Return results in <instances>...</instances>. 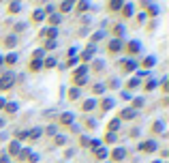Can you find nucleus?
Wrapping results in <instances>:
<instances>
[{
  "label": "nucleus",
  "instance_id": "1",
  "mask_svg": "<svg viewBox=\"0 0 169 163\" xmlns=\"http://www.w3.org/2000/svg\"><path fill=\"white\" fill-rule=\"evenodd\" d=\"M139 150L141 153H156L159 150V144H156V140H148V142H141L139 144Z\"/></svg>",
  "mask_w": 169,
  "mask_h": 163
},
{
  "label": "nucleus",
  "instance_id": "2",
  "mask_svg": "<svg viewBox=\"0 0 169 163\" xmlns=\"http://www.w3.org/2000/svg\"><path fill=\"white\" fill-rule=\"evenodd\" d=\"M11 86H13V75L11 73H4L0 77V90H9Z\"/></svg>",
  "mask_w": 169,
  "mask_h": 163
},
{
  "label": "nucleus",
  "instance_id": "3",
  "mask_svg": "<svg viewBox=\"0 0 169 163\" xmlns=\"http://www.w3.org/2000/svg\"><path fill=\"white\" fill-rule=\"evenodd\" d=\"M139 49H141V43L139 41H131L127 47V52L131 54V56H135V54H139Z\"/></svg>",
  "mask_w": 169,
  "mask_h": 163
},
{
  "label": "nucleus",
  "instance_id": "4",
  "mask_svg": "<svg viewBox=\"0 0 169 163\" xmlns=\"http://www.w3.org/2000/svg\"><path fill=\"white\" fill-rule=\"evenodd\" d=\"M152 133H156V135H163V133H165V124H163V120H154L152 122Z\"/></svg>",
  "mask_w": 169,
  "mask_h": 163
},
{
  "label": "nucleus",
  "instance_id": "5",
  "mask_svg": "<svg viewBox=\"0 0 169 163\" xmlns=\"http://www.w3.org/2000/svg\"><path fill=\"white\" fill-rule=\"evenodd\" d=\"M120 49H122V41L120 39H111L109 41V52H111V54H116V52H120Z\"/></svg>",
  "mask_w": 169,
  "mask_h": 163
},
{
  "label": "nucleus",
  "instance_id": "6",
  "mask_svg": "<svg viewBox=\"0 0 169 163\" xmlns=\"http://www.w3.org/2000/svg\"><path fill=\"white\" fill-rule=\"evenodd\" d=\"M124 157H127L124 148H114V153H111V159H114V161H122Z\"/></svg>",
  "mask_w": 169,
  "mask_h": 163
},
{
  "label": "nucleus",
  "instance_id": "7",
  "mask_svg": "<svg viewBox=\"0 0 169 163\" xmlns=\"http://www.w3.org/2000/svg\"><path fill=\"white\" fill-rule=\"evenodd\" d=\"M43 133V129H39V127H34V129H30L28 131V137H30V142H34V140H39Z\"/></svg>",
  "mask_w": 169,
  "mask_h": 163
},
{
  "label": "nucleus",
  "instance_id": "8",
  "mask_svg": "<svg viewBox=\"0 0 169 163\" xmlns=\"http://www.w3.org/2000/svg\"><path fill=\"white\" fill-rule=\"evenodd\" d=\"M135 110H122L120 112V120H131V118H135Z\"/></svg>",
  "mask_w": 169,
  "mask_h": 163
},
{
  "label": "nucleus",
  "instance_id": "9",
  "mask_svg": "<svg viewBox=\"0 0 169 163\" xmlns=\"http://www.w3.org/2000/svg\"><path fill=\"white\" fill-rule=\"evenodd\" d=\"M22 146L17 144V142H11V146H9V155H15V157H19L22 155V150H19Z\"/></svg>",
  "mask_w": 169,
  "mask_h": 163
},
{
  "label": "nucleus",
  "instance_id": "10",
  "mask_svg": "<svg viewBox=\"0 0 169 163\" xmlns=\"http://www.w3.org/2000/svg\"><path fill=\"white\" fill-rule=\"evenodd\" d=\"M111 107H114V101H111V99H103V101H101V114L107 112V110H111Z\"/></svg>",
  "mask_w": 169,
  "mask_h": 163
},
{
  "label": "nucleus",
  "instance_id": "11",
  "mask_svg": "<svg viewBox=\"0 0 169 163\" xmlns=\"http://www.w3.org/2000/svg\"><path fill=\"white\" fill-rule=\"evenodd\" d=\"M133 69H137V62H133V60H124L122 71H124V73H128V71H133Z\"/></svg>",
  "mask_w": 169,
  "mask_h": 163
},
{
  "label": "nucleus",
  "instance_id": "12",
  "mask_svg": "<svg viewBox=\"0 0 169 163\" xmlns=\"http://www.w3.org/2000/svg\"><path fill=\"white\" fill-rule=\"evenodd\" d=\"M107 129H109V133H116V129H120V118H114L107 124Z\"/></svg>",
  "mask_w": 169,
  "mask_h": 163
},
{
  "label": "nucleus",
  "instance_id": "13",
  "mask_svg": "<svg viewBox=\"0 0 169 163\" xmlns=\"http://www.w3.org/2000/svg\"><path fill=\"white\" fill-rule=\"evenodd\" d=\"M15 45H17V37L15 35H11V37L4 39V47H15Z\"/></svg>",
  "mask_w": 169,
  "mask_h": 163
},
{
  "label": "nucleus",
  "instance_id": "14",
  "mask_svg": "<svg viewBox=\"0 0 169 163\" xmlns=\"http://www.w3.org/2000/svg\"><path fill=\"white\" fill-rule=\"evenodd\" d=\"M43 37H47V41H56V28H49V30H43Z\"/></svg>",
  "mask_w": 169,
  "mask_h": 163
},
{
  "label": "nucleus",
  "instance_id": "15",
  "mask_svg": "<svg viewBox=\"0 0 169 163\" xmlns=\"http://www.w3.org/2000/svg\"><path fill=\"white\" fill-rule=\"evenodd\" d=\"M43 17H45V13H43V9H37V11L32 13V22H43Z\"/></svg>",
  "mask_w": 169,
  "mask_h": 163
},
{
  "label": "nucleus",
  "instance_id": "16",
  "mask_svg": "<svg viewBox=\"0 0 169 163\" xmlns=\"http://www.w3.org/2000/svg\"><path fill=\"white\" fill-rule=\"evenodd\" d=\"M141 65H143L146 69H150V67H154V65H156V58H154V56H148V58H146Z\"/></svg>",
  "mask_w": 169,
  "mask_h": 163
},
{
  "label": "nucleus",
  "instance_id": "17",
  "mask_svg": "<svg viewBox=\"0 0 169 163\" xmlns=\"http://www.w3.org/2000/svg\"><path fill=\"white\" fill-rule=\"evenodd\" d=\"M94 105H96V103H94V101H92V99H88V101H86V103H82V110H84V112H90V110H92V107H94Z\"/></svg>",
  "mask_w": 169,
  "mask_h": 163
},
{
  "label": "nucleus",
  "instance_id": "18",
  "mask_svg": "<svg viewBox=\"0 0 169 163\" xmlns=\"http://www.w3.org/2000/svg\"><path fill=\"white\" fill-rule=\"evenodd\" d=\"M19 9H22L19 2H11V4H9V13H19Z\"/></svg>",
  "mask_w": 169,
  "mask_h": 163
},
{
  "label": "nucleus",
  "instance_id": "19",
  "mask_svg": "<svg viewBox=\"0 0 169 163\" xmlns=\"http://www.w3.org/2000/svg\"><path fill=\"white\" fill-rule=\"evenodd\" d=\"M79 94H82V92H79V88H71L69 99H71V101H75V99H79Z\"/></svg>",
  "mask_w": 169,
  "mask_h": 163
},
{
  "label": "nucleus",
  "instance_id": "20",
  "mask_svg": "<svg viewBox=\"0 0 169 163\" xmlns=\"http://www.w3.org/2000/svg\"><path fill=\"white\" fill-rule=\"evenodd\" d=\"M94 155H96L99 159H105V157H107V150L101 146V148H94Z\"/></svg>",
  "mask_w": 169,
  "mask_h": 163
},
{
  "label": "nucleus",
  "instance_id": "21",
  "mask_svg": "<svg viewBox=\"0 0 169 163\" xmlns=\"http://www.w3.org/2000/svg\"><path fill=\"white\" fill-rule=\"evenodd\" d=\"M131 13H133V6H131V4H122V15H124V17H128Z\"/></svg>",
  "mask_w": 169,
  "mask_h": 163
},
{
  "label": "nucleus",
  "instance_id": "22",
  "mask_svg": "<svg viewBox=\"0 0 169 163\" xmlns=\"http://www.w3.org/2000/svg\"><path fill=\"white\" fill-rule=\"evenodd\" d=\"M60 122H62V124H71V122H73V116H71V114H62Z\"/></svg>",
  "mask_w": 169,
  "mask_h": 163
},
{
  "label": "nucleus",
  "instance_id": "23",
  "mask_svg": "<svg viewBox=\"0 0 169 163\" xmlns=\"http://www.w3.org/2000/svg\"><path fill=\"white\" fill-rule=\"evenodd\" d=\"M71 9H73V2H62V4H60V11H62V13H66V11H71Z\"/></svg>",
  "mask_w": 169,
  "mask_h": 163
},
{
  "label": "nucleus",
  "instance_id": "24",
  "mask_svg": "<svg viewBox=\"0 0 169 163\" xmlns=\"http://www.w3.org/2000/svg\"><path fill=\"white\" fill-rule=\"evenodd\" d=\"M4 62H6V65H15V62H17V56H15V54H9V56L4 58Z\"/></svg>",
  "mask_w": 169,
  "mask_h": 163
},
{
  "label": "nucleus",
  "instance_id": "25",
  "mask_svg": "<svg viewBox=\"0 0 169 163\" xmlns=\"http://www.w3.org/2000/svg\"><path fill=\"white\" fill-rule=\"evenodd\" d=\"M41 69V60H30V71H39Z\"/></svg>",
  "mask_w": 169,
  "mask_h": 163
},
{
  "label": "nucleus",
  "instance_id": "26",
  "mask_svg": "<svg viewBox=\"0 0 169 163\" xmlns=\"http://www.w3.org/2000/svg\"><path fill=\"white\" fill-rule=\"evenodd\" d=\"M54 47H58L56 41H45V49H54Z\"/></svg>",
  "mask_w": 169,
  "mask_h": 163
},
{
  "label": "nucleus",
  "instance_id": "27",
  "mask_svg": "<svg viewBox=\"0 0 169 163\" xmlns=\"http://www.w3.org/2000/svg\"><path fill=\"white\" fill-rule=\"evenodd\" d=\"M49 22H51V24H58V22H60V15L51 13V15H49Z\"/></svg>",
  "mask_w": 169,
  "mask_h": 163
},
{
  "label": "nucleus",
  "instance_id": "28",
  "mask_svg": "<svg viewBox=\"0 0 169 163\" xmlns=\"http://www.w3.org/2000/svg\"><path fill=\"white\" fill-rule=\"evenodd\" d=\"M114 32H116V35H118V39H120V37L124 35V26H116V30H114Z\"/></svg>",
  "mask_w": 169,
  "mask_h": 163
},
{
  "label": "nucleus",
  "instance_id": "29",
  "mask_svg": "<svg viewBox=\"0 0 169 163\" xmlns=\"http://www.w3.org/2000/svg\"><path fill=\"white\" fill-rule=\"evenodd\" d=\"M45 67H47V69L56 67V60H54V58H47V60H45Z\"/></svg>",
  "mask_w": 169,
  "mask_h": 163
},
{
  "label": "nucleus",
  "instance_id": "30",
  "mask_svg": "<svg viewBox=\"0 0 169 163\" xmlns=\"http://www.w3.org/2000/svg\"><path fill=\"white\" fill-rule=\"evenodd\" d=\"M4 107H6V112H9V114H11V112H15V110H17V105H15V103H6V105H4Z\"/></svg>",
  "mask_w": 169,
  "mask_h": 163
},
{
  "label": "nucleus",
  "instance_id": "31",
  "mask_svg": "<svg viewBox=\"0 0 169 163\" xmlns=\"http://www.w3.org/2000/svg\"><path fill=\"white\" fill-rule=\"evenodd\" d=\"M105 142H109V144L116 142V133H107V135H105Z\"/></svg>",
  "mask_w": 169,
  "mask_h": 163
},
{
  "label": "nucleus",
  "instance_id": "32",
  "mask_svg": "<svg viewBox=\"0 0 169 163\" xmlns=\"http://www.w3.org/2000/svg\"><path fill=\"white\" fill-rule=\"evenodd\" d=\"M56 144H58V146L66 144V137H64V135H58V137H56Z\"/></svg>",
  "mask_w": 169,
  "mask_h": 163
},
{
  "label": "nucleus",
  "instance_id": "33",
  "mask_svg": "<svg viewBox=\"0 0 169 163\" xmlns=\"http://www.w3.org/2000/svg\"><path fill=\"white\" fill-rule=\"evenodd\" d=\"M107 6H109V9H122V2H109Z\"/></svg>",
  "mask_w": 169,
  "mask_h": 163
},
{
  "label": "nucleus",
  "instance_id": "34",
  "mask_svg": "<svg viewBox=\"0 0 169 163\" xmlns=\"http://www.w3.org/2000/svg\"><path fill=\"white\" fill-rule=\"evenodd\" d=\"M154 88H156V82L152 80V82H148V84H146V90H154Z\"/></svg>",
  "mask_w": 169,
  "mask_h": 163
},
{
  "label": "nucleus",
  "instance_id": "35",
  "mask_svg": "<svg viewBox=\"0 0 169 163\" xmlns=\"http://www.w3.org/2000/svg\"><path fill=\"white\" fill-rule=\"evenodd\" d=\"M15 30H17V32H24V30H26V24H15Z\"/></svg>",
  "mask_w": 169,
  "mask_h": 163
},
{
  "label": "nucleus",
  "instance_id": "36",
  "mask_svg": "<svg viewBox=\"0 0 169 163\" xmlns=\"http://www.w3.org/2000/svg\"><path fill=\"white\" fill-rule=\"evenodd\" d=\"M141 105H143L141 99H135V101H133V110H135V107H141Z\"/></svg>",
  "mask_w": 169,
  "mask_h": 163
},
{
  "label": "nucleus",
  "instance_id": "37",
  "mask_svg": "<svg viewBox=\"0 0 169 163\" xmlns=\"http://www.w3.org/2000/svg\"><path fill=\"white\" fill-rule=\"evenodd\" d=\"M45 133H47V135H56V127H47Z\"/></svg>",
  "mask_w": 169,
  "mask_h": 163
},
{
  "label": "nucleus",
  "instance_id": "38",
  "mask_svg": "<svg viewBox=\"0 0 169 163\" xmlns=\"http://www.w3.org/2000/svg\"><path fill=\"white\" fill-rule=\"evenodd\" d=\"M26 137H28V131H19L17 133V140H26Z\"/></svg>",
  "mask_w": 169,
  "mask_h": 163
},
{
  "label": "nucleus",
  "instance_id": "39",
  "mask_svg": "<svg viewBox=\"0 0 169 163\" xmlns=\"http://www.w3.org/2000/svg\"><path fill=\"white\" fill-rule=\"evenodd\" d=\"M139 86V80H131L128 82V88H137Z\"/></svg>",
  "mask_w": 169,
  "mask_h": 163
},
{
  "label": "nucleus",
  "instance_id": "40",
  "mask_svg": "<svg viewBox=\"0 0 169 163\" xmlns=\"http://www.w3.org/2000/svg\"><path fill=\"white\" fill-rule=\"evenodd\" d=\"M0 163H11V159H9V155H0Z\"/></svg>",
  "mask_w": 169,
  "mask_h": 163
},
{
  "label": "nucleus",
  "instance_id": "41",
  "mask_svg": "<svg viewBox=\"0 0 169 163\" xmlns=\"http://www.w3.org/2000/svg\"><path fill=\"white\" fill-rule=\"evenodd\" d=\"M75 65H77V58H71V60L66 62V67H75Z\"/></svg>",
  "mask_w": 169,
  "mask_h": 163
},
{
  "label": "nucleus",
  "instance_id": "42",
  "mask_svg": "<svg viewBox=\"0 0 169 163\" xmlns=\"http://www.w3.org/2000/svg\"><path fill=\"white\" fill-rule=\"evenodd\" d=\"M103 88H105L103 84H96V86H94V92H103Z\"/></svg>",
  "mask_w": 169,
  "mask_h": 163
},
{
  "label": "nucleus",
  "instance_id": "43",
  "mask_svg": "<svg viewBox=\"0 0 169 163\" xmlns=\"http://www.w3.org/2000/svg\"><path fill=\"white\" fill-rule=\"evenodd\" d=\"M88 6H90V4H88V2H82V4H79V11H86V9H88Z\"/></svg>",
  "mask_w": 169,
  "mask_h": 163
},
{
  "label": "nucleus",
  "instance_id": "44",
  "mask_svg": "<svg viewBox=\"0 0 169 163\" xmlns=\"http://www.w3.org/2000/svg\"><path fill=\"white\" fill-rule=\"evenodd\" d=\"M4 105H6V101H4V99H2V97H0V110H2V107H4Z\"/></svg>",
  "mask_w": 169,
  "mask_h": 163
},
{
  "label": "nucleus",
  "instance_id": "45",
  "mask_svg": "<svg viewBox=\"0 0 169 163\" xmlns=\"http://www.w3.org/2000/svg\"><path fill=\"white\" fill-rule=\"evenodd\" d=\"M2 65H4V58H2V56H0V67H2Z\"/></svg>",
  "mask_w": 169,
  "mask_h": 163
},
{
  "label": "nucleus",
  "instance_id": "46",
  "mask_svg": "<svg viewBox=\"0 0 169 163\" xmlns=\"http://www.w3.org/2000/svg\"><path fill=\"white\" fill-rule=\"evenodd\" d=\"M0 127H4V120H2V118H0Z\"/></svg>",
  "mask_w": 169,
  "mask_h": 163
}]
</instances>
